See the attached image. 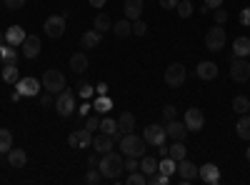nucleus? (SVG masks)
I'll use <instances>...</instances> for the list:
<instances>
[{
  "label": "nucleus",
  "mask_w": 250,
  "mask_h": 185,
  "mask_svg": "<svg viewBox=\"0 0 250 185\" xmlns=\"http://www.w3.org/2000/svg\"><path fill=\"white\" fill-rule=\"evenodd\" d=\"M98 170L103 173V178L105 180H118L120 173L125 170V160L120 153H103L100 155V163H98Z\"/></svg>",
  "instance_id": "1"
},
{
  "label": "nucleus",
  "mask_w": 250,
  "mask_h": 185,
  "mask_svg": "<svg viewBox=\"0 0 250 185\" xmlns=\"http://www.w3.org/2000/svg\"><path fill=\"white\" fill-rule=\"evenodd\" d=\"M120 150L125 158H143L145 155V138L133 135V133H125L120 138Z\"/></svg>",
  "instance_id": "2"
},
{
  "label": "nucleus",
  "mask_w": 250,
  "mask_h": 185,
  "mask_svg": "<svg viewBox=\"0 0 250 185\" xmlns=\"http://www.w3.org/2000/svg\"><path fill=\"white\" fill-rule=\"evenodd\" d=\"M43 88L48 90V93H53V95H58V93H62L65 90V75H62L60 70H55V68H50V70H45V75H43Z\"/></svg>",
  "instance_id": "3"
},
{
  "label": "nucleus",
  "mask_w": 250,
  "mask_h": 185,
  "mask_svg": "<svg viewBox=\"0 0 250 185\" xmlns=\"http://www.w3.org/2000/svg\"><path fill=\"white\" fill-rule=\"evenodd\" d=\"M205 48L210 50V53H218L225 48V28H220L215 23V28H210L205 33Z\"/></svg>",
  "instance_id": "4"
},
{
  "label": "nucleus",
  "mask_w": 250,
  "mask_h": 185,
  "mask_svg": "<svg viewBox=\"0 0 250 185\" xmlns=\"http://www.w3.org/2000/svg\"><path fill=\"white\" fill-rule=\"evenodd\" d=\"M185 78H188V73H185L183 63H173V65L165 68V85L180 88V85H185Z\"/></svg>",
  "instance_id": "5"
},
{
  "label": "nucleus",
  "mask_w": 250,
  "mask_h": 185,
  "mask_svg": "<svg viewBox=\"0 0 250 185\" xmlns=\"http://www.w3.org/2000/svg\"><path fill=\"white\" fill-rule=\"evenodd\" d=\"M55 110H58V115H62V118H68V115H73L75 113V95L65 88L62 93H58V98H55Z\"/></svg>",
  "instance_id": "6"
},
{
  "label": "nucleus",
  "mask_w": 250,
  "mask_h": 185,
  "mask_svg": "<svg viewBox=\"0 0 250 185\" xmlns=\"http://www.w3.org/2000/svg\"><path fill=\"white\" fill-rule=\"evenodd\" d=\"M68 145H70V148H78V150H83V148H93V133H90L88 128L73 130V133L68 135Z\"/></svg>",
  "instance_id": "7"
},
{
  "label": "nucleus",
  "mask_w": 250,
  "mask_h": 185,
  "mask_svg": "<svg viewBox=\"0 0 250 185\" xmlns=\"http://www.w3.org/2000/svg\"><path fill=\"white\" fill-rule=\"evenodd\" d=\"M230 78L235 80V83H245V80L250 78V63H248V58H233V63H230Z\"/></svg>",
  "instance_id": "8"
},
{
  "label": "nucleus",
  "mask_w": 250,
  "mask_h": 185,
  "mask_svg": "<svg viewBox=\"0 0 250 185\" xmlns=\"http://www.w3.org/2000/svg\"><path fill=\"white\" fill-rule=\"evenodd\" d=\"M183 123H185V128H188V130L198 133V130H203V125H205V115H203L200 108H188Z\"/></svg>",
  "instance_id": "9"
},
{
  "label": "nucleus",
  "mask_w": 250,
  "mask_h": 185,
  "mask_svg": "<svg viewBox=\"0 0 250 185\" xmlns=\"http://www.w3.org/2000/svg\"><path fill=\"white\" fill-rule=\"evenodd\" d=\"M198 165H195V163H190V160H188V158H183V160H178V175H180V183L185 185V183H193L195 178H198Z\"/></svg>",
  "instance_id": "10"
},
{
  "label": "nucleus",
  "mask_w": 250,
  "mask_h": 185,
  "mask_svg": "<svg viewBox=\"0 0 250 185\" xmlns=\"http://www.w3.org/2000/svg\"><path fill=\"white\" fill-rule=\"evenodd\" d=\"M143 138H145V143L148 145H165V138H168V133H165V125H148L145 128V133H143Z\"/></svg>",
  "instance_id": "11"
},
{
  "label": "nucleus",
  "mask_w": 250,
  "mask_h": 185,
  "mask_svg": "<svg viewBox=\"0 0 250 185\" xmlns=\"http://www.w3.org/2000/svg\"><path fill=\"white\" fill-rule=\"evenodd\" d=\"M40 80L38 78H20L18 83H15V88H18V93L20 95H28V98H35L38 93H40Z\"/></svg>",
  "instance_id": "12"
},
{
  "label": "nucleus",
  "mask_w": 250,
  "mask_h": 185,
  "mask_svg": "<svg viewBox=\"0 0 250 185\" xmlns=\"http://www.w3.org/2000/svg\"><path fill=\"white\" fill-rule=\"evenodd\" d=\"M65 33V15H50L45 20V35L48 38H60Z\"/></svg>",
  "instance_id": "13"
},
{
  "label": "nucleus",
  "mask_w": 250,
  "mask_h": 185,
  "mask_svg": "<svg viewBox=\"0 0 250 185\" xmlns=\"http://www.w3.org/2000/svg\"><path fill=\"white\" fill-rule=\"evenodd\" d=\"M93 148H95L98 155L110 153V150L115 148V140H113V135H108V133H98V135H93Z\"/></svg>",
  "instance_id": "14"
},
{
  "label": "nucleus",
  "mask_w": 250,
  "mask_h": 185,
  "mask_svg": "<svg viewBox=\"0 0 250 185\" xmlns=\"http://www.w3.org/2000/svg\"><path fill=\"white\" fill-rule=\"evenodd\" d=\"M198 178H203L210 185H218L220 183V168L215 165V163H205V165H200V170H198Z\"/></svg>",
  "instance_id": "15"
},
{
  "label": "nucleus",
  "mask_w": 250,
  "mask_h": 185,
  "mask_svg": "<svg viewBox=\"0 0 250 185\" xmlns=\"http://www.w3.org/2000/svg\"><path fill=\"white\" fill-rule=\"evenodd\" d=\"M195 75L200 80H215L218 78V65L213 63V60H203V63H198V68H195Z\"/></svg>",
  "instance_id": "16"
},
{
  "label": "nucleus",
  "mask_w": 250,
  "mask_h": 185,
  "mask_svg": "<svg viewBox=\"0 0 250 185\" xmlns=\"http://www.w3.org/2000/svg\"><path fill=\"white\" fill-rule=\"evenodd\" d=\"M23 55L28 58V60H33V58H38V53H40V38L38 35H25V40H23Z\"/></svg>",
  "instance_id": "17"
},
{
  "label": "nucleus",
  "mask_w": 250,
  "mask_h": 185,
  "mask_svg": "<svg viewBox=\"0 0 250 185\" xmlns=\"http://www.w3.org/2000/svg\"><path fill=\"white\" fill-rule=\"evenodd\" d=\"M185 123H180L178 118L175 120H168V125H165V133H168V138L170 140H183L185 138Z\"/></svg>",
  "instance_id": "18"
},
{
  "label": "nucleus",
  "mask_w": 250,
  "mask_h": 185,
  "mask_svg": "<svg viewBox=\"0 0 250 185\" xmlns=\"http://www.w3.org/2000/svg\"><path fill=\"white\" fill-rule=\"evenodd\" d=\"M23 40H25V30L20 28V25H13V28H8V30H5V43H10V45L20 48V45H23Z\"/></svg>",
  "instance_id": "19"
},
{
  "label": "nucleus",
  "mask_w": 250,
  "mask_h": 185,
  "mask_svg": "<svg viewBox=\"0 0 250 185\" xmlns=\"http://www.w3.org/2000/svg\"><path fill=\"white\" fill-rule=\"evenodd\" d=\"M25 163H28L25 150H20V148H10L8 150V165L10 168H25Z\"/></svg>",
  "instance_id": "20"
},
{
  "label": "nucleus",
  "mask_w": 250,
  "mask_h": 185,
  "mask_svg": "<svg viewBox=\"0 0 250 185\" xmlns=\"http://www.w3.org/2000/svg\"><path fill=\"white\" fill-rule=\"evenodd\" d=\"M70 68H73V73H78V75L88 70V55H85V50L70 55Z\"/></svg>",
  "instance_id": "21"
},
{
  "label": "nucleus",
  "mask_w": 250,
  "mask_h": 185,
  "mask_svg": "<svg viewBox=\"0 0 250 185\" xmlns=\"http://www.w3.org/2000/svg\"><path fill=\"white\" fill-rule=\"evenodd\" d=\"M123 10H125V18H128L130 23H133V20H138L140 13H143V0H125Z\"/></svg>",
  "instance_id": "22"
},
{
  "label": "nucleus",
  "mask_w": 250,
  "mask_h": 185,
  "mask_svg": "<svg viewBox=\"0 0 250 185\" xmlns=\"http://www.w3.org/2000/svg\"><path fill=\"white\" fill-rule=\"evenodd\" d=\"M20 55H23V53H20V50H15V45H0V60H3V63H18V60H20Z\"/></svg>",
  "instance_id": "23"
},
{
  "label": "nucleus",
  "mask_w": 250,
  "mask_h": 185,
  "mask_svg": "<svg viewBox=\"0 0 250 185\" xmlns=\"http://www.w3.org/2000/svg\"><path fill=\"white\" fill-rule=\"evenodd\" d=\"M233 55L235 58H248L250 55V38H235L233 40Z\"/></svg>",
  "instance_id": "24"
},
{
  "label": "nucleus",
  "mask_w": 250,
  "mask_h": 185,
  "mask_svg": "<svg viewBox=\"0 0 250 185\" xmlns=\"http://www.w3.org/2000/svg\"><path fill=\"white\" fill-rule=\"evenodd\" d=\"M80 45L85 48V50H90V48H98L100 45V33L93 28V30H88V33H83V38H80Z\"/></svg>",
  "instance_id": "25"
},
{
  "label": "nucleus",
  "mask_w": 250,
  "mask_h": 185,
  "mask_svg": "<svg viewBox=\"0 0 250 185\" xmlns=\"http://www.w3.org/2000/svg\"><path fill=\"white\" fill-rule=\"evenodd\" d=\"M235 133H238V138L250 140V113H243V115H240L238 125H235Z\"/></svg>",
  "instance_id": "26"
},
{
  "label": "nucleus",
  "mask_w": 250,
  "mask_h": 185,
  "mask_svg": "<svg viewBox=\"0 0 250 185\" xmlns=\"http://www.w3.org/2000/svg\"><path fill=\"white\" fill-rule=\"evenodd\" d=\"M133 128H135V115L133 113H123L118 118V130L120 133H133Z\"/></svg>",
  "instance_id": "27"
},
{
  "label": "nucleus",
  "mask_w": 250,
  "mask_h": 185,
  "mask_svg": "<svg viewBox=\"0 0 250 185\" xmlns=\"http://www.w3.org/2000/svg\"><path fill=\"white\" fill-rule=\"evenodd\" d=\"M3 80H5V83H10V85H15V83H18V80H20L18 63H5V68H3Z\"/></svg>",
  "instance_id": "28"
},
{
  "label": "nucleus",
  "mask_w": 250,
  "mask_h": 185,
  "mask_svg": "<svg viewBox=\"0 0 250 185\" xmlns=\"http://www.w3.org/2000/svg\"><path fill=\"white\" fill-rule=\"evenodd\" d=\"M113 33L118 35V38H128L130 33H133V23L128 18H123V20H118V23L113 25Z\"/></svg>",
  "instance_id": "29"
},
{
  "label": "nucleus",
  "mask_w": 250,
  "mask_h": 185,
  "mask_svg": "<svg viewBox=\"0 0 250 185\" xmlns=\"http://www.w3.org/2000/svg\"><path fill=\"white\" fill-rule=\"evenodd\" d=\"M93 25H95V30H98V33L113 30V23H110V18H108L105 13H98V15H95V20H93Z\"/></svg>",
  "instance_id": "30"
},
{
  "label": "nucleus",
  "mask_w": 250,
  "mask_h": 185,
  "mask_svg": "<svg viewBox=\"0 0 250 185\" xmlns=\"http://www.w3.org/2000/svg\"><path fill=\"white\" fill-rule=\"evenodd\" d=\"M93 110H95V113H108V110H113V100H110L108 95H98L95 103H93Z\"/></svg>",
  "instance_id": "31"
},
{
  "label": "nucleus",
  "mask_w": 250,
  "mask_h": 185,
  "mask_svg": "<svg viewBox=\"0 0 250 185\" xmlns=\"http://www.w3.org/2000/svg\"><path fill=\"white\" fill-rule=\"evenodd\" d=\"M140 170H143L145 175L158 173V160H155V158H150V155H143V158H140Z\"/></svg>",
  "instance_id": "32"
},
{
  "label": "nucleus",
  "mask_w": 250,
  "mask_h": 185,
  "mask_svg": "<svg viewBox=\"0 0 250 185\" xmlns=\"http://www.w3.org/2000/svg\"><path fill=\"white\" fill-rule=\"evenodd\" d=\"M158 170H160V173H165V175H173V173L178 170V163H175L170 155H165V158L158 163Z\"/></svg>",
  "instance_id": "33"
},
{
  "label": "nucleus",
  "mask_w": 250,
  "mask_h": 185,
  "mask_svg": "<svg viewBox=\"0 0 250 185\" xmlns=\"http://www.w3.org/2000/svg\"><path fill=\"white\" fill-rule=\"evenodd\" d=\"M10 148H13V133L5 130V128H0V155L8 153Z\"/></svg>",
  "instance_id": "34"
},
{
  "label": "nucleus",
  "mask_w": 250,
  "mask_h": 185,
  "mask_svg": "<svg viewBox=\"0 0 250 185\" xmlns=\"http://www.w3.org/2000/svg\"><path fill=\"white\" fill-rule=\"evenodd\" d=\"M185 150H188V148L183 145L180 140H173V145L168 148V155H170V158L178 163V160H183V158H185Z\"/></svg>",
  "instance_id": "35"
},
{
  "label": "nucleus",
  "mask_w": 250,
  "mask_h": 185,
  "mask_svg": "<svg viewBox=\"0 0 250 185\" xmlns=\"http://www.w3.org/2000/svg\"><path fill=\"white\" fill-rule=\"evenodd\" d=\"M233 110H235L238 115L248 113V110H250V100H248L245 95H235V98H233Z\"/></svg>",
  "instance_id": "36"
},
{
  "label": "nucleus",
  "mask_w": 250,
  "mask_h": 185,
  "mask_svg": "<svg viewBox=\"0 0 250 185\" xmlns=\"http://www.w3.org/2000/svg\"><path fill=\"white\" fill-rule=\"evenodd\" d=\"M100 133L115 135V133H118V120H113V118H103V120H100Z\"/></svg>",
  "instance_id": "37"
},
{
  "label": "nucleus",
  "mask_w": 250,
  "mask_h": 185,
  "mask_svg": "<svg viewBox=\"0 0 250 185\" xmlns=\"http://www.w3.org/2000/svg\"><path fill=\"white\" fill-rule=\"evenodd\" d=\"M125 183H128V185H145V183H148V175H145L143 170H135V173H128Z\"/></svg>",
  "instance_id": "38"
},
{
  "label": "nucleus",
  "mask_w": 250,
  "mask_h": 185,
  "mask_svg": "<svg viewBox=\"0 0 250 185\" xmlns=\"http://www.w3.org/2000/svg\"><path fill=\"white\" fill-rule=\"evenodd\" d=\"M175 10H178V15H180V18H190V15H193V5H190V0H180Z\"/></svg>",
  "instance_id": "39"
},
{
  "label": "nucleus",
  "mask_w": 250,
  "mask_h": 185,
  "mask_svg": "<svg viewBox=\"0 0 250 185\" xmlns=\"http://www.w3.org/2000/svg\"><path fill=\"white\" fill-rule=\"evenodd\" d=\"M78 95H80L83 100H88V98H93V95H95V85H88V83H80V85H78Z\"/></svg>",
  "instance_id": "40"
},
{
  "label": "nucleus",
  "mask_w": 250,
  "mask_h": 185,
  "mask_svg": "<svg viewBox=\"0 0 250 185\" xmlns=\"http://www.w3.org/2000/svg\"><path fill=\"white\" fill-rule=\"evenodd\" d=\"M100 180H103V173H100L98 168H90V170L85 173V183H88V185H98Z\"/></svg>",
  "instance_id": "41"
},
{
  "label": "nucleus",
  "mask_w": 250,
  "mask_h": 185,
  "mask_svg": "<svg viewBox=\"0 0 250 185\" xmlns=\"http://www.w3.org/2000/svg\"><path fill=\"white\" fill-rule=\"evenodd\" d=\"M85 128H88L90 133L100 130V118H98V115H85Z\"/></svg>",
  "instance_id": "42"
},
{
  "label": "nucleus",
  "mask_w": 250,
  "mask_h": 185,
  "mask_svg": "<svg viewBox=\"0 0 250 185\" xmlns=\"http://www.w3.org/2000/svg\"><path fill=\"white\" fill-rule=\"evenodd\" d=\"M213 20H215L218 25H223L225 20H228V10H225L223 5H220V8H215V10H213Z\"/></svg>",
  "instance_id": "43"
},
{
  "label": "nucleus",
  "mask_w": 250,
  "mask_h": 185,
  "mask_svg": "<svg viewBox=\"0 0 250 185\" xmlns=\"http://www.w3.org/2000/svg\"><path fill=\"white\" fill-rule=\"evenodd\" d=\"M133 33L135 35H145V33H148V25H145L143 20L138 18V20H133Z\"/></svg>",
  "instance_id": "44"
},
{
  "label": "nucleus",
  "mask_w": 250,
  "mask_h": 185,
  "mask_svg": "<svg viewBox=\"0 0 250 185\" xmlns=\"http://www.w3.org/2000/svg\"><path fill=\"white\" fill-rule=\"evenodd\" d=\"M125 170H128V173L140 170V163H138V158H125Z\"/></svg>",
  "instance_id": "45"
},
{
  "label": "nucleus",
  "mask_w": 250,
  "mask_h": 185,
  "mask_svg": "<svg viewBox=\"0 0 250 185\" xmlns=\"http://www.w3.org/2000/svg\"><path fill=\"white\" fill-rule=\"evenodd\" d=\"M5 8L8 10H20V8H25V0H5Z\"/></svg>",
  "instance_id": "46"
},
{
  "label": "nucleus",
  "mask_w": 250,
  "mask_h": 185,
  "mask_svg": "<svg viewBox=\"0 0 250 185\" xmlns=\"http://www.w3.org/2000/svg\"><path fill=\"white\" fill-rule=\"evenodd\" d=\"M163 118H165V120H175V118H178V110H175L173 105H165V108H163Z\"/></svg>",
  "instance_id": "47"
},
{
  "label": "nucleus",
  "mask_w": 250,
  "mask_h": 185,
  "mask_svg": "<svg viewBox=\"0 0 250 185\" xmlns=\"http://www.w3.org/2000/svg\"><path fill=\"white\" fill-rule=\"evenodd\" d=\"M220 5H223V0H205V5H203L200 10H203V13H205V10H215V8H220Z\"/></svg>",
  "instance_id": "48"
},
{
  "label": "nucleus",
  "mask_w": 250,
  "mask_h": 185,
  "mask_svg": "<svg viewBox=\"0 0 250 185\" xmlns=\"http://www.w3.org/2000/svg\"><path fill=\"white\" fill-rule=\"evenodd\" d=\"M240 23H243L245 28H250V8H243V10H240Z\"/></svg>",
  "instance_id": "49"
},
{
  "label": "nucleus",
  "mask_w": 250,
  "mask_h": 185,
  "mask_svg": "<svg viewBox=\"0 0 250 185\" xmlns=\"http://www.w3.org/2000/svg\"><path fill=\"white\" fill-rule=\"evenodd\" d=\"M178 3H180V0H160V8H165V10H175Z\"/></svg>",
  "instance_id": "50"
},
{
  "label": "nucleus",
  "mask_w": 250,
  "mask_h": 185,
  "mask_svg": "<svg viewBox=\"0 0 250 185\" xmlns=\"http://www.w3.org/2000/svg\"><path fill=\"white\" fill-rule=\"evenodd\" d=\"M90 110H93V105H90V103H88V100H85V103H83V105L78 108V113H80L83 118H85V115H90Z\"/></svg>",
  "instance_id": "51"
},
{
  "label": "nucleus",
  "mask_w": 250,
  "mask_h": 185,
  "mask_svg": "<svg viewBox=\"0 0 250 185\" xmlns=\"http://www.w3.org/2000/svg\"><path fill=\"white\" fill-rule=\"evenodd\" d=\"M95 95H108V85L105 83H98L95 85Z\"/></svg>",
  "instance_id": "52"
},
{
  "label": "nucleus",
  "mask_w": 250,
  "mask_h": 185,
  "mask_svg": "<svg viewBox=\"0 0 250 185\" xmlns=\"http://www.w3.org/2000/svg\"><path fill=\"white\" fill-rule=\"evenodd\" d=\"M50 95H53V93H48V90H45V95L40 98V103H43V108H45V105H53V98H50Z\"/></svg>",
  "instance_id": "53"
},
{
  "label": "nucleus",
  "mask_w": 250,
  "mask_h": 185,
  "mask_svg": "<svg viewBox=\"0 0 250 185\" xmlns=\"http://www.w3.org/2000/svg\"><path fill=\"white\" fill-rule=\"evenodd\" d=\"M98 163H100L98 155H88V165H90V168H98Z\"/></svg>",
  "instance_id": "54"
},
{
  "label": "nucleus",
  "mask_w": 250,
  "mask_h": 185,
  "mask_svg": "<svg viewBox=\"0 0 250 185\" xmlns=\"http://www.w3.org/2000/svg\"><path fill=\"white\" fill-rule=\"evenodd\" d=\"M93 8H105V0H90Z\"/></svg>",
  "instance_id": "55"
},
{
  "label": "nucleus",
  "mask_w": 250,
  "mask_h": 185,
  "mask_svg": "<svg viewBox=\"0 0 250 185\" xmlns=\"http://www.w3.org/2000/svg\"><path fill=\"white\" fill-rule=\"evenodd\" d=\"M20 98H23V95H20V93H18V90H15V93H13V95H10V100H13V103H18V100H20Z\"/></svg>",
  "instance_id": "56"
},
{
  "label": "nucleus",
  "mask_w": 250,
  "mask_h": 185,
  "mask_svg": "<svg viewBox=\"0 0 250 185\" xmlns=\"http://www.w3.org/2000/svg\"><path fill=\"white\" fill-rule=\"evenodd\" d=\"M5 43V33H0V45H3Z\"/></svg>",
  "instance_id": "57"
},
{
  "label": "nucleus",
  "mask_w": 250,
  "mask_h": 185,
  "mask_svg": "<svg viewBox=\"0 0 250 185\" xmlns=\"http://www.w3.org/2000/svg\"><path fill=\"white\" fill-rule=\"evenodd\" d=\"M245 158H248V163H250V148H248V150H245Z\"/></svg>",
  "instance_id": "58"
}]
</instances>
